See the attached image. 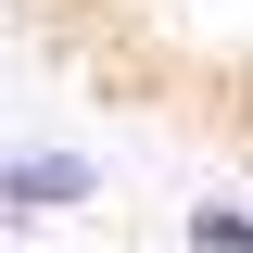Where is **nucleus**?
Here are the masks:
<instances>
[{"instance_id": "obj_1", "label": "nucleus", "mask_w": 253, "mask_h": 253, "mask_svg": "<svg viewBox=\"0 0 253 253\" xmlns=\"http://www.w3.org/2000/svg\"><path fill=\"white\" fill-rule=\"evenodd\" d=\"M76 203H101V165L89 152H13V165H0V228L76 215Z\"/></svg>"}, {"instance_id": "obj_2", "label": "nucleus", "mask_w": 253, "mask_h": 253, "mask_svg": "<svg viewBox=\"0 0 253 253\" xmlns=\"http://www.w3.org/2000/svg\"><path fill=\"white\" fill-rule=\"evenodd\" d=\"M177 241H190V253H253V203H190Z\"/></svg>"}]
</instances>
